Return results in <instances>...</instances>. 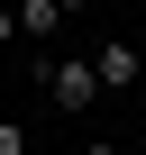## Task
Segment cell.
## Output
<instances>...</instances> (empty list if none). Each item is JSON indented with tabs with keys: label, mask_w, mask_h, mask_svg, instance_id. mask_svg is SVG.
I'll return each mask as SVG.
<instances>
[{
	"label": "cell",
	"mask_w": 146,
	"mask_h": 155,
	"mask_svg": "<svg viewBox=\"0 0 146 155\" xmlns=\"http://www.w3.org/2000/svg\"><path fill=\"white\" fill-rule=\"evenodd\" d=\"M82 155H128V146H119V137H101V146H82Z\"/></svg>",
	"instance_id": "cell-5"
},
{
	"label": "cell",
	"mask_w": 146,
	"mask_h": 155,
	"mask_svg": "<svg viewBox=\"0 0 146 155\" xmlns=\"http://www.w3.org/2000/svg\"><path fill=\"white\" fill-rule=\"evenodd\" d=\"M73 9H82V0H64V18H73Z\"/></svg>",
	"instance_id": "cell-6"
},
{
	"label": "cell",
	"mask_w": 146,
	"mask_h": 155,
	"mask_svg": "<svg viewBox=\"0 0 146 155\" xmlns=\"http://www.w3.org/2000/svg\"><path fill=\"white\" fill-rule=\"evenodd\" d=\"M37 82H46V101L64 110V119H91L110 91H101V64L91 55H37Z\"/></svg>",
	"instance_id": "cell-1"
},
{
	"label": "cell",
	"mask_w": 146,
	"mask_h": 155,
	"mask_svg": "<svg viewBox=\"0 0 146 155\" xmlns=\"http://www.w3.org/2000/svg\"><path fill=\"white\" fill-rule=\"evenodd\" d=\"M0 46H18V0H0Z\"/></svg>",
	"instance_id": "cell-4"
},
{
	"label": "cell",
	"mask_w": 146,
	"mask_h": 155,
	"mask_svg": "<svg viewBox=\"0 0 146 155\" xmlns=\"http://www.w3.org/2000/svg\"><path fill=\"white\" fill-rule=\"evenodd\" d=\"M9 155H28V146H9Z\"/></svg>",
	"instance_id": "cell-7"
},
{
	"label": "cell",
	"mask_w": 146,
	"mask_h": 155,
	"mask_svg": "<svg viewBox=\"0 0 146 155\" xmlns=\"http://www.w3.org/2000/svg\"><path fill=\"white\" fill-rule=\"evenodd\" d=\"M91 64H101V91H137V82H146V46H137V37H101Z\"/></svg>",
	"instance_id": "cell-2"
},
{
	"label": "cell",
	"mask_w": 146,
	"mask_h": 155,
	"mask_svg": "<svg viewBox=\"0 0 146 155\" xmlns=\"http://www.w3.org/2000/svg\"><path fill=\"white\" fill-rule=\"evenodd\" d=\"M137 146H146V137H137Z\"/></svg>",
	"instance_id": "cell-8"
},
{
	"label": "cell",
	"mask_w": 146,
	"mask_h": 155,
	"mask_svg": "<svg viewBox=\"0 0 146 155\" xmlns=\"http://www.w3.org/2000/svg\"><path fill=\"white\" fill-rule=\"evenodd\" d=\"M55 28H64V0H18V37L28 46H46Z\"/></svg>",
	"instance_id": "cell-3"
}]
</instances>
